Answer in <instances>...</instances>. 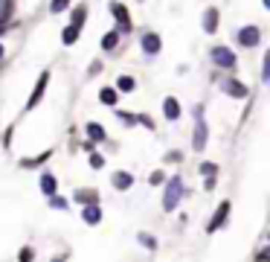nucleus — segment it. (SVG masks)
Instances as JSON below:
<instances>
[{"instance_id": "f257e3e1", "label": "nucleus", "mask_w": 270, "mask_h": 262, "mask_svg": "<svg viewBox=\"0 0 270 262\" xmlns=\"http://www.w3.org/2000/svg\"><path fill=\"white\" fill-rule=\"evenodd\" d=\"M180 198H183V181H180V178H171L169 187H166V198H163V207H166V210H174Z\"/></svg>"}, {"instance_id": "f03ea898", "label": "nucleus", "mask_w": 270, "mask_h": 262, "mask_svg": "<svg viewBox=\"0 0 270 262\" xmlns=\"http://www.w3.org/2000/svg\"><path fill=\"white\" fill-rule=\"evenodd\" d=\"M221 88H224V93H230V96H233V99H244V96H247V85H241V82L238 79H224L221 82Z\"/></svg>"}, {"instance_id": "7ed1b4c3", "label": "nucleus", "mask_w": 270, "mask_h": 262, "mask_svg": "<svg viewBox=\"0 0 270 262\" xmlns=\"http://www.w3.org/2000/svg\"><path fill=\"white\" fill-rule=\"evenodd\" d=\"M212 62L218 64V67H235V55L227 50V47H215L212 50Z\"/></svg>"}, {"instance_id": "20e7f679", "label": "nucleus", "mask_w": 270, "mask_h": 262, "mask_svg": "<svg viewBox=\"0 0 270 262\" xmlns=\"http://www.w3.org/2000/svg\"><path fill=\"white\" fill-rule=\"evenodd\" d=\"M259 38H261V32L256 27H244L241 32H238V41H241V47H256L259 44Z\"/></svg>"}, {"instance_id": "39448f33", "label": "nucleus", "mask_w": 270, "mask_h": 262, "mask_svg": "<svg viewBox=\"0 0 270 262\" xmlns=\"http://www.w3.org/2000/svg\"><path fill=\"white\" fill-rule=\"evenodd\" d=\"M47 82H50V73H41V79H38L35 91H32V96H29L27 108H35L38 102H41V96H44V88H47Z\"/></svg>"}, {"instance_id": "423d86ee", "label": "nucleus", "mask_w": 270, "mask_h": 262, "mask_svg": "<svg viewBox=\"0 0 270 262\" xmlns=\"http://www.w3.org/2000/svg\"><path fill=\"white\" fill-rule=\"evenodd\" d=\"M227 218H230V204L224 201V204H221V207L215 210V216H212V221H209V233H215V230H218L221 225H224Z\"/></svg>"}, {"instance_id": "0eeeda50", "label": "nucleus", "mask_w": 270, "mask_h": 262, "mask_svg": "<svg viewBox=\"0 0 270 262\" xmlns=\"http://www.w3.org/2000/svg\"><path fill=\"white\" fill-rule=\"evenodd\" d=\"M110 12H114V18L119 21V29H131V15H128V9H125V6L114 3V6H110Z\"/></svg>"}, {"instance_id": "6e6552de", "label": "nucleus", "mask_w": 270, "mask_h": 262, "mask_svg": "<svg viewBox=\"0 0 270 262\" xmlns=\"http://www.w3.org/2000/svg\"><path fill=\"white\" fill-rule=\"evenodd\" d=\"M192 146H195L198 152L207 146V123H204V119H198V126H195V140H192Z\"/></svg>"}, {"instance_id": "1a4fd4ad", "label": "nucleus", "mask_w": 270, "mask_h": 262, "mask_svg": "<svg viewBox=\"0 0 270 262\" xmlns=\"http://www.w3.org/2000/svg\"><path fill=\"white\" fill-rule=\"evenodd\" d=\"M143 50H145L148 55H157V53H160V35L148 32V35L143 38Z\"/></svg>"}, {"instance_id": "9d476101", "label": "nucleus", "mask_w": 270, "mask_h": 262, "mask_svg": "<svg viewBox=\"0 0 270 262\" xmlns=\"http://www.w3.org/2000/svg\"><path fill=\"white\" fill-rule=\"evenodd\" d=\"M81 218H84L87 225H99V218H102V210L96 207V204H87V207L81 210Z\"/></svg>"}, {"instance_id": "9b49d317", "label": "nucleus", "mask_w": 270, "mask_h": 262, "mask_svg": "<svg viewBox=\"0 0 270 262\" xmlns=\"http://www.w3.org/2000/svg\"><path fill=\"white\" fill-rule=\"evenodd\" d=\"M114 187H117V190H128V187H134V175H128V172H117V175H114Z\"/></svg>"}, {"instance_id": "f8f14e48", "label": "nucleus", "mask_w": 270, "mask_h": 262, "mask_svg": "<svg viewBox=\"0 0 270 262\" xmlns=\"http://www.w3.org/2000/svg\"><path fill=\"white\" fill-rule=\"evenodd\" d=\"M163 111H166V117L169 119H177L180 117V102L174 99V96H169V99L163 102Z\"/></svg>"}, {"instance_id": "ddd939ff", "label": "nucleus", "mask_w": 270, "mask_h": 262, "mask_svg": "<svg viewBox=\"0 0 270 262\" xmlns=\"http://www.w3.org/2000/svg\"><path fill=\"white\" fill-rule=\"evenodd\" d=\"M204 29L207 32H215L218 29V9H207V15H204Z\"/></svg>"}, {"instance_id": "4468645a", "label": "nucleus", "mask_w": 270, "mask_h": 262, "mask_svg": "<svg viewBox=\"0 0 270 262\" xmlns=\"http://www.w3.org/2000/svg\"><path fill=\"white\" fill-rule=\"evenodd\" d=\"M87 137L93 140V143H102V140H105V128L96 126V123H90L87 126Z\"/></svg>"}, {"instance_id": "2eb2a0df", "label": "nucleus", "mask_w": 270, "mask_h": 262, "mask_svg": "<svg viewBox=\"0 0 270 262\" xmlns=\"http://www.w3.org/2000/svg\"><path fill=\"white\" fill-rule=\"evenodd\" d=\"M84 21H87V9H84V6H79V9L73 12V24H70V27L81 29V27H84Z\"/></svg>"}, {"instance_id": "dca6fc26", "label": "nucleus", "mask_w": 270, "mask_h": 262, "mask_svg": "<svg viewBox=\"0 0 270 262\" xmlns=\"http://www.w3.org/2000/svg\"><path fill=\"white\" fill-rule=\"evenodd\" d=\"M99 102L102 105H117V91H114V88H105V91L99 93Z\"/></svg>"}, {"instance_id": "f3484780", "label": "nucleus", "mask_w": 270, "mask_h": 262, "mask_svg": "<svg viewBox=\"0 0 270 262\" xmlns=\"http://www.w3.org/2000/svg\"><path fill=\"white\" fill-rule=\"evenodd\" d=\"M76 201H81V204H96V192L93 190H79L76 192Z\"/></svg>"}, {"instance_id": "a211bd4d", "label": "nucleus", "mask_w": 270, "mask_h": 262, "mask_svg": "<svg viewBox=\"0 0 270 262\" xmlns=\"http://www.w3.org/2000/svg\"><path fill=\"white\" fill-rule=\"evenodd\" d=\"M41 190H44L47 195H55V178L53 175H44V178H41Z\"/></svg>"}, {"instance_id": "6ab92c4d", "label": "nucleus", "mask_w": 270, "mask_h": 262, "mask_svg": "<svg viewBox=\"0 0 270 262\" xmlns=\"http://www.w3.org/2000/svg\"><path fill=\"white\" fill-rule=\"evenodd\" d=\"M134 85H137V82L131 79V76H119V82H117L119 91H134Z\"/></svg>"}, {"instance_id": "aec40b11", "label": "nucleus", "mask_w": 270, "mask_h": 262, "mask_svg": "<svg viewBox=\"0 0 270 262\" xmlns=\"http://www.w3.org/2000/svg\"><path fill=\"white\" fill-rule=\"evenodd\" d=\"M61 38H64V44H76V38H79V29H76V27H67Z\"/></svg>"}, {"instance_id": "412c9836", "label": "nucleus", "mask_w": 270, "mask_h": 262, "mask_svg": "<svg viewBox=\"0 0 270 262\" xmlns=\"http://www.w3.org/2000/svg\"><path fill=\"white\" fill-rule=\"evenodd\" d=\"M9 12H12V0H3V6H0V27L9 21Z\"/></svg>"}, {"instance_id": "4be33fe9", "label": "nucleus", "mask_w": 270, "mask_h": 262, "mask_svg": "<svg viewBox=\"0 0 270 262\" xmlns=\"http://www.w3.org/2000/svg\"><path fill=\"white\" fill-rule=\"evenodd\" d=\"M117 41H119L117 32H108V35L102 38V47H105V50H114V47H117Z\"/></svg>"}, {"instance_id": "5701e85b", "label": "nucleus", "mask_w": 270, "mask_h": 262, "mask_svg": "<svg viewBox=\"0 0 270 262\" xmlns=\"http://www.w3.org/2000/svg\"><path fill=\"white\" fill-rule=\"evenodd\" d=\"M90 166H93V169H102V166H105V157H102V154H90Z\"/></svg>"}, {"instance_id": "b1692460", "label": "nucleus", "mask_w": 270, "mask_h": 262, "mask_svg": "<svg viewBox=\"0 0 270 262\" xmlns=\"http://www.w3.org/2000/svg\"><path fill=\"white\" fill-rule=\"evenodd\" d=\"M119 119H122L125 126H134V123H137V117H134V114H125V111H119Z\"/></svg>"}, {"instance_id": "393cba45", "label": "nucleus", "mask_w": 270, "mask_h": 262, "mask_svg": "<svg viewBox=\"0 0 270 262\" xmlns=\"http://www.w3.org/2000/svg\"><path fill=\"white\" fill-rule=\"evenodd\" d=\"M67 3H70V0H53V6H50V9H53V12H61V9H67Z\"/></svg>"}, {"instance_id": "a878e982", "label": "nucleus", "mask_w": 270, "mask_h": 262, "mask_svg": "<svg viewBox=\"0 0 270 262\" xmlns=\"http://www.w3.org/2000/svg\"><path fill=\"white\" fill-rule=\"evenodd\" d=\"M140 242H143L145 248H157V242H154L151 236H145V233H140Z\"/></svg>"}, {"instance_id": "bb28decb", "label": "nucleus", "mask_w": 270, "mask_h": 262, "mask_svg": "<svg viewBox=\"0 0 270 262\" xmlns=\"http://www.w3.org/2000/svg\"><path fill=\"white\" fill-rule=\"evenodd\" d=\"M18 259H20V262H32V248H24Z\"/></svg>"}, {"instance_id": "cd10ccee", "label": "nucleus", "mask_w": 270, "mask_h": 262, "mask_svg": "<svg viewBox=\"0 0 270 262\" xmlns=\"http://www.w3.org/2000/svg\"><path fill=\"white\" fill-rule=\"evenodd\" d=\"M261 79H264V82H270V55L264 58V73H261Z\"/></svg>"}, {"instance_id": "c85d7f7f", "label": "nucleus", "mask_w": 270, "mask_h": 262, "mask_svg": "<svg viewBox=\"0 0 270 262\" xmlns=\"http://www.w3.org/2000/svg\"><path fill=\"white\" fill-rule=\"evenodd\" d=\"M204 175L212 178V175H215V163H204Z\"/></svg>"}, {"instance_id": "c756f323", "label": "nucleus", "mask_w": 270, "mask_h": 262, "mask_svg": "<svg viewBox=\"0 0 270 262\" xmlns=\"http://www.w3.org/2000/svg\"><path fill=\"white\" fill-rule=\"evenodd\" d=\"M148 181H151V187H154V184H163V172H151V178H148Z\"/></svg>"}, {"instance_id": "7c9ffc66", "label": "nucleus", "mask_w": 270, "mask_h": 262, "mask_svg": "<svg viewBox=\"0 0 270 262\" xmlns=\"http://www.w3.org/2000/svg\"><path fill=\"white\" fill-rule=\"evenodd\" d=\"M53 207L64 210V207H67V201H64V198H55V195H53Z\"/></svg>"}, {"instance_id": "2f4dec72", "label": "nucleus", "mask_w": 270, "mask_h": 262, "mask_svg": "<svg viewBox=\"0 0 270 262\" xmlns=\"http://www.w3.org/2000/svg\"><path fill=\"white\" fill-rule=\"evenodd\" d=\"M256 259H259V262H267V259H270V251H261L259 256H256Z\"/></svg>"}, {"instance_id": "473e14b6", "label": "nucleus", "mask_w": 270, "mask_h": 262, "mask_svg": "<svg viewBox=\"0 0 270 262\" xmlns=\"http://www.w3.org/2000/svg\"><path fill=\"white\" fill-rule=\"evenodd\" d=\"M53 262H64V259H58V256H55V259H53Z\"/></svg>"}, {"instance_id": "72a5a7b5", "label": "nucleus", "mask_w": 270, "mask_h": 262, "mask_svg": "<svg viewBox=\"0 0 270 262\" xmlns=\"http://www.w3.org/2000/svg\"><path fill=\"white\" fill-rule=\"evenodd\" d=\"M0 55H3V47H0Z\"/></svg>"}]
</instances>
